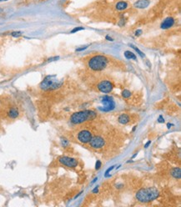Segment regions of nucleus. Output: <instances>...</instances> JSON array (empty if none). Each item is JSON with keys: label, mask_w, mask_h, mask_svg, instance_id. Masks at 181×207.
<instances>
[{"label": "nucleus", "mask_w": 181, "mask_h": 207, "mask_svg": "<svg viewBox=\"0 0 181 207\" xmlns=\"http://www.w3.org/2000/svg\"><path fill=\"white\" fill-rule=\"evenodd\" d=\"M78 139L82 143L86 144L88 142H89L90 140L92 139V134L90 133V131H88V130H82L79 133Z\"/></svg>", "instance_id": "obj_8"}, {"label": "nucleus", "mask_w": 181, "mask_h": 207, "mask_svg": "<svg viewBox=\"0 0 181 207\" xmlns=\"http://www.w3.org/2000/svg\"><path fill=\"white\" fill-rule=\"evenodd\" d=\"M90 145L94 149H99L104 146V140L100 136H95L90 140Z\"/></svg>", "instance_id": "obj_9"}, {"label": "nucleus", "mask_w": 181, "mask_h": 207, "mask_svg": "<svg viewBox=\"0 0 181 207\" xmlns=\"http://www.w3.org/2000/svg\"><path fill=\"white\" fill-rule=\"evenodd\" d=\"M96 191H98V189H97V188H95L94 190V192H96Z\"/></svg>", "instance_id": "obj_29"}, {"label": "nucleus", "mask_w": 181, "mask_h": 207, "mask_svg": "<svg viewBox=\"0 0 181 207\" xmlns=\"http://www.w3.org/2000/svg\"><path fill=\"white\" fill-rule=\"evenodd\" d=\"M174 24V19L169 17V18H167L165 20H164V22H163L162 24H161V28H164V29H167V28H169L170 27L173 26Z\"/></svg>", "instance_id": "obj_10"}, {"label": "nucleus", "mask_w": 181, "mask_h": 207, "mask_svg": "<svg viewBox=\"0 0 181 207\" xmlns=\"http://www.w3.org/2000/svg\"><path fill=\"white\" fill-rule=\"evenodd\" d=\"M0 1H7V0H0Z\"/></svg>", "instance_id": "obj_31"}, {"label": "nucleus", "mask_w": 181, "mask_h": 207, "mask_svg": "<svg viewBox=\"0 0 181 207\" xmlns=\"http://www.w3.org/2000/svg\"><path fill=\"white\" fill-rule=\"evenodd\" d=\"M61 141H62V145L64 147H65L68 144V140L66 139H62Z\"/></svg>", "instance_id": "obj_21"}, {"label": "nucleus", "mask_w": 181, "mask_h": 207, "mask_svg": "<svg viewBox=\"0 0 181 207\" xmlns=\"http://www.w3.org/2000/svg\"><path fill=\"white\" fill-rule=\"evenodd\" d=\"M150 2L149 0H139L134 3V7L138 8H145L149 5Z\"/></svg>", "instance_id": "obj_11"}, {"label": "nucleus", "mask_w": 181, "mask_h": 207, "mask_svg": "<svg viewBox=\"0 0 181 207\" xmlns=\"http://www.w3.org/2000/svg\"><path fill=\"white\" fill-rule=\"evenodd\" d=\"M128 8V3L126 2H119L117 4H116V8L118 10H124V9H126Z\"/></svg>", "instance_id": "obj_15"}, {"label": "nucleus", "mask_w": 181, "mask_h": 207, "mask_svg": "<svg viewBox=\"0 0 181 207\" xmlns=\"http://www.w3.org/2000/svg\"><path fill=\"white\" fill-rule=\"evenodd\" d=\"M129 121V117L128 116L127 114H121L120 116L119 117V122L120 124H127L128 122Z\"/></svg>", "instance_id": "obj_14"}, {"label": "nucleus", "mask_w": 181, "mask_h": 207, "mask_svg": "<svg viewBox=\"0 0 181 207\" xmlns=\"http://www.w3.org/2000/svg\"><path fill=\"white\" fill-rule=\"evenodd\" d=\"M172 125H170V124H168V128H170V126H171Z\"/></svg>", "instance_id": "obj_30"}, {"label": "nucleus", "mask_w": 181, "mask_h": 207, "mask_svg": "<svg viewBox=\"0 0 181 207\" xmlns=\"http://www.w3.org/2000/svg\"><path fill=\"white\" fill-rule=\"evenodd\" d=\"M11 35H12L13 37L18 38V37H19V36H21V35H22V33H21V32H19V31H18V32H13V33H11Z\"/></svg>", "instance_id": "obj_19"}, {"label": "nucleus", "mask_w": 181, "mask_h": 207, "mask_svg": "<svg viewBox=\"0 0 181 207\" xmlns=\"http://www.w3.org/2000/svg\"><path fill=\"white\" fill-rule=\"evenodd\" d=\"M122 95H123V97L124 98H126V99H128V98H129L130 97V95H131V93L128 91V90H127V89H125V90H124L123 91V93H122Z\"/></svg>", "instance_id": "obj_17"}, {"label": "nucleus", "mask_w": 181, "mask_h": 207, "mask_svg": "<svg viewBox=\"0 0 181 207\" xmlns=\"http://www.w3.org/2000/svg\"><path fill=\"white\" fill-rule=\"evenodd\" d=\"M98 89L102 93H109L114 89V85L109 81H102L98 84Z\"/></svg>", "instance_id": "obj_6"}, {"label": "nucleus", "mask_w": 181, "mask_h": 207, "mask_svg": "<svg viewBox=\"0 0 181 207\" xmlns=\"http://www.w3.org/2000/svg\"><path fill=\"white\" fill-rule=\"evenodd\" d=\"M171 174H172V176H174V178H176V179H180V168H174V170L171 171Z\"/></svg>", "instance_id": "obj_13"}, {"label": "nucleus", "mask_w": 181, "mask_h": 207, "mask_svg": "<svg viewBox=\"0 0 181 207\" xmlns=\"http://www.w3.org/2000/svg\"><path fill=\"white\" fill-rule=\"evenodd\" d=\"M114 168V166H111V167H110V168H108V169L107 170H106V172H105V174H106V175H107L109 171H111V170H113Z\"/></svg>", "instance_id": "obj_24"}, {"label": "nucleus", "mask_w": 181, "mask_h": 207, "mask_svg": "<svg viewBox=\"0 0 181 207\" xmlns=\"http://www.w3.org/2000/svg\"><path fill=\"white\" fill-rule=\"evenodd\" d=\"M8 116L11 119H15L19 116V110L16 108H12L9 111H8Z\"/></svg>", "instance_id": "obj_12"}, {"label": "nucleus", "mask_w": 181, "mask_h": 207, "mask_svg": "<svg viewBox=\"0 0 181 207\" xmlns=\"http://www.w3.org/2000/svg\"><path fill=\"white\" fill-rule=\"evenodd\" d=\"M96 114L94 111L91 110H84V111H80V112H77L74 113L72 117H71V122L74 125H78L81 124L83 122H85L87 120H93L95 118Z\"/></svg>", "instance_id": "obj_2"}, {"label": "nucleus", "mask_w": 181, "mask_h": 207, "mask_svg": "<svg viewBox=\"0 0 181 207\" xmlns=\"http://www.w3.org/2000/svg\"><path fill=\"white\" fill-rule=\"evenodd\" d=\"M102 103L104 105V108H99V109L102 111H110V110H113L115 107V103H114V100L112 97H109V96H104L102 98Z\"/></svg>", "instance_id": "obj_5"}, {"label": "nucleus", "mask_w": 181, "mask_h": 207, "mask_svg": "<svg viewBox=\"0 0 181 207\" xmlns=\"http://www.w3.org/2000/svg\"><path fill=\"white\" fill-rule=\"evenodd\" d=\"M108 60L103 55H96L88 62V66L94 71H100L104 69L107 66Z\"/></svg>", "instance_id": "obj_3"}, {"label": "nucleus", "mask_w": 181, "mask_h": 207, "mask_svg": "<svg viewBox=\"0 0 181 207\" xmlns=\"http://www.w3.org/2000/svg\"><path fill=\"white\" fill-rule=\"evenodd\" d=\"M159 196V191L155 188L142 189L136 194L137 200L140 202H149L155 200Z\"/></svg>", "instance_id": "obj_1"}, {"label": "nucleus", "mask_w": 181, "mask_h": 207, "mask_svg": "<svg viewBox=\"0 0 181 207\" xmlns=\"http://www.w3.org/2000/svg\"><path fill=\"white\" fill-rule=\"evenodd\" d=\"M159 122H160V123H163V122H164V119L162 118V116H160V118H159Z\"/></svg>", "instance_id": "obj_25"}, {"label": "nucleus", "mask_w": 181, "mask_h": 207, "mask_svg": "<svg viewBox=\"0 0 181 207\" xmlns=\"http://www.w3.org/2000/svg\"><path fill=\"white\" fill-rule=\"evenodd\" d=\"M150 144H151V141L149 140V141H148L147 143L145 144V145H144V147H145V148H148V146H149V145Z\"/></svg>", "instance_id": "obj_26"}, {"label": "nucleus", "mask_w": 181, "mask_h": 207, "mask_svg": "<svg viewBox=\"0 0 181 207\" xmlns=\"http://www.w3.org/2000/svg\"><path fill=\"white\" fill-rule=\"evenodd\" d=\"M130 46L132 47V48H133L134 49H135V51H136L137 53H139V54L140 55L142 58H144V53H143V52H142V51H140V49H139L138 48H136V47L134 46V45H133V44H130Z\"/></svg>", "instance_id": "obj_18"}, {"label": "nucleus", "mask_w": 181, "mask_h": 207, "mask_svg": "<svg viewBox=\"0 0 181 207\" xmlns=\"http://www.w3.org/2000/svg\"><path fill=\"white\" fill-rule=\"evenodd\" d=\"M84 29V28L83 27H78V28H74L72 31H71V33H75V32H78V31H80V30H83Z\"/></svg>", "instance_id": "obj_20"}, {"label": "nucleus", "mask_w": 181, "mask_h": 207, "mask_svg": "<svg viewBox=\"0 0 181 207\" xmlns=\"http://www.w3.org/2000/svg\"><path fill=\"white\" fill-rule=\"evenodd\" d=\"M59 162H60L62 165H66L68 167H70V168H74L78 165V162L77 160H74L73 158H70V157H68V156H62L59 159Z\"/></svg>", "instance_id": "obj_7"}, {"label": "nucleus", "mask_w": 181, "mask_h": 207, "mask_svg": "<svg viewBox=\"0 0 181 207\" xmlns=\"http://www.w3.org/2000/svg\"><path fill=\"white\" fill-rule=\"evenodd\" d=\"M124 56L128 60H136V56L134 55V53L130 52V51H125L124 52Z\"/></svg>", "instance_id": "obj_16"}, {"label": "nucleus", "mask_w": 181, "mask_h": 207, "mask_svg": "<svg viewBox=\"0 0 181 207\" xmlns=\"http://www.w3.org/2000/svg\"><path fill=\"white\" fill-rule=\"evenodd\" d=\"M141 33H142V30L139 29V30H137V31L135 32V35H136V36H139V35H140Z\"/></svg>", "instance_id": "obj_23"}, {"label": "nucleus", "mask_w": 181, "mask_h": 207, "mask_svg": "<svg viewBox=\"0 0 181 207\" xmlns=\"http://www.w3.org/2000/svg\"><path fill=\"white\" fill-rule=\"evenodd\" d=\"M85 48H87V47H84V48H78L77 51H82V50H84Z\"/></svg>", "instance_id": "obj_27"}, {"label": "nucleus", "mask_w": 181, "mask_h": 207, "mask_svg": "<svg viewBox=\"0 0 181 207\" xmlns=\"http://www.w3.org/2000/svg\"><path fill=\"white\" fill-rule=\"evenodd\" d=\"M54 77H55V75L47 76L40 84L41 89L44 90H48V89H57L61 86L62 83L59 82L58 80H54Z\"/></svg>", "instance_id": "obj_4"}, {"label": "nucleus", "mask_w": 181, "mask_h": 207, "mask_svg": "<svg viewBox=\"0 0 181 207\" xmlns=\"http://www.w3.org/2000/svg\"><path fill=\"white\" fill-rule=\"evenodd\" d=\"M106 39L109 40V41H113V39H112V38H110L109 36H106Z\"/></svg>", "instance_id": "obj_28"}, {"label": "nucleus", "mask_w": 181, "mask_h": 207, "mask_svg": "<svg viewBox=\"0 0 181 207\" xmlns=\"http://www.w3.org/2000/svg\"><path fill=\"white\" fill-rule=\"evenodd\" d=\"M100 167H101V162L99 161V160H97V162H96V165H95V168H96V170H99Z\"/></svg>", "instance_id": "obj_22"}]
</instances>
